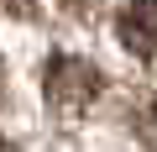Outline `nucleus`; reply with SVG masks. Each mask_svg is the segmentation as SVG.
I'll return each mask as SVG.
<instances>
[{"mask_svg":"<svg viewBox=\"0 0 157 152\" xmlns=\"http://www.w3.org/2000/svg\"><path fill=\"white\" fill-rule=\"evenodd\" d=\"M0 152H16V147H11V142H0Z\"/></svg>","mask_w":157,"mask_h":152,"instance_id":"obj_4","label":"nucleus"},{"mask_svg":"<svg viewBox=\"0 0 157 152\" xmlns=\"http://www.w3.org/2000/svg\"><path fill=\"white\" fill-rule=\"evenodd\" d=\"M42 89H47V100L58 110H84V105H94V95L105 89V79H100V68L89 58L52 53L47 58V73H42Z\"/></svg>","mask_w":157,"mask_h":152,"instance_id":"obj_1","label":"nucleus"},{"mask_svg":"<svg viewBox=\"0 0 157 152\" xmlns=\"http://www.w3.org/2000/svg\"><path fill=\"white\" fill-rule=\"evenodd\" d=\"M121 42L141 63H157V0H131L121 11Z\"/></svg>","mask_w":157,"mask_h":152,"instance_id":"obj_2","label":"nucleus"},{"mask_svg":"<svg viewBox=\"0 0 157 152\" xmlns=\"http://www.w3.org/2000/svg\"><path fill=\"white\" fill-rule=\"evenodd\" d=\"M136 136H141L147 152H157V100H141V110H136Z\"/></svg>","mask_w":157,"mask_h":152,"instance_id":"obj_3","label":"nucleus"},{"mask_svg":"<svg viewBox=\"0 0 157 152\" xmlns=\"http://www.w3.org/2000/svg\"><path fill=\"white\" fill-rule=\"evenodd\" d=\"M0 6H21V0H0Z\"/></svg>","mask_w":157,"mask_h":152,"instance_id":"obj_5","label":"nucleus"}]
</instances>
